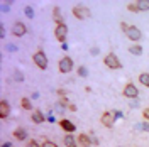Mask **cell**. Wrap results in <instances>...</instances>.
<instances>
[{
    "label": "cell",
    "instance_id": "1",
    "mask_svg": "<svg viewBox=\"0 0 149 147\" xmlns=\"http://www.w3.org/2000/svg\"><path fill=\"white\" fill-rule=\"evenodd\" d=\"M73 15L80 20H85V19H90L92 15V10L88 9L86 5H74L73 7Z\"/></svg>",
    "mask_w": 149,
    "mask_h": 147
},
{
    "label": "cell",
    "instance_id": "2",
    "mask_svg": "<svg viewBox=\"0 0 149 147\" xmlns=\"http://www.w3.org/2000/svg\"><path fill=\"white\" fill-rule=\"evenodd\" d=\"M103 63H105V66H107V68H110V69H120V68H122L120 59L113 54V53H109V54L105 56Z\"/></svg>",
    "mask_w": 149,
    "mask_h": 147
},
{
    "label": "cell",
    "instance_id": "3",
    "mask_svg": "<svg viewBox=\"0 0 149 147\" xmlns=\"http://www.w3.org/2000/svg\"><path fill=\"white\" fill-rule=\"evenodd\" d=\"M32 59H34V64H36L39 69H46V68H47V58H46V54H44L42 51L34 53Z\"/></svg>",
    "mask_w": 149,
    "mask_h": 147
},
{
    "label": "cell",
    "instance_id": "4",
    "mask_svg": "<svg viewBox=\"0 0 149 147\" xmlns=\"http://www.w3.org/2000/svg\"><path fill=\"white\" fill-rule=\"evenodd\" d=\"M58 68H59V73H70L71 69H73V59L71 58H68V56H65L63 59H59V64H58Z\"/></svg>",
    "mask_w": 149,
    "mask_h": 147
},
{
    "label": "cell",
    "instance_id": "5",
    "mask_svg": "<svg viewBox=\"0 0 149 147\" xmlns=\"http://www.w3.org/2000/svg\"><path fill=\"white\" fill-rule=\"evenodd\" d=\"M54 36H56V39H58L59 42L65 44L66 36H68V26H66V24H58L56 29H54Z\"/></svg>",
    "mask_w": 149,
    "mask_h": 147
},
{
    "label": "cell",
    "instance_id": "6",
    "mask_svg": "<svg viewBox=\"0 0 149 147\" xmlns=\"http://www.w3.org/2000/svg\"><path fill=\"white\" fill-rule=\"evenodd\" d=\"M125 36L129 37L130 41L137 42L141 37H142V32L139 31V27H136V26H129V27H127V31H125Z\"/></svg>",
    "mask_w": 149,
    "mask_h": 147
},
{
    "label": "cell",
    "instance_id": "7",
    "mask_svg": "<svg viewBox=\"0 0 149 147\" xmlns=\"http://www.w3.org/2000/svg\"><path fill=\"white\" fill-rule=\"evenodd\" d=\"M115 119H117L115 112H105V113L102 115V123L107 127V129H112L113 123H115Z\"/></svg>",
    "mask_w": 149,
    "mask_h": 147
},
{
    "label": "cell",
    "instance_id": "8",
    "mask_svg": "<svg viewBox=\"0 0 149 147\" xmlns=\"http://www.w3.org/2000/svg\"><path fill=\"white\" fill-rule=\"evenodd\" d=\"M137 95H139V90H137L132 83H127V85H125V88H124V96L136 100V98H137Z\"/></svg>",
    "mask_w": 149,
    "mask_h": 147
},
{
    "label": "cell",
    "instance_id": "9",
    "mask_svg": "<svg viewBox=\"0 0 149 147\" xmlns=\"http://www.w3.org/2000/svg\"><path fill=\"white\" fill-rule=\"evenodd\" d=\"M26 32H27L26 24H22V22H15V24H14V27H12V34H14V36L20 37V36H24Z\"/></svg>",
    "mask_w": 149,
    "mask_h": 147
},
{
    "label": "cell",
    "instance_id": "10",
    "mask_svg": "<svg viewBox=\"0 0 149 147\" xmlns=\"http://www.w3.org/2000/svg\"><path fill=\"white\" fill-rule=\"evenodd\" d=\"M9 113H10L9 103H7L5 100H0V117H2V119H7Z\"/></svg>",
    "mask_w": 149,
    "mask_h": 147
},
{
    "label": "cell",
    "instance_id": "11",
    "mask_svg": "<svg viewBox=\"0 0 149 147\" xmlns=\"http://www.w3.org/2000/svg\"><path fill=\"white\" fill-rule=\"evenodd\" d=\"M78 144H80L81 147H90L93 144V140L88 137L86 134H80V135H78Z\"/></svg>",
    "mask_w": 149,
    "mask_h": 147
},
{
    "label": "cell",
    "instance_id": "12",
    "mask_svg": "<svg viewBox=\"0 0 149 147\" xmlns=\"http://www.w3.org/2000/svg\"><path fill=\"white\" fill-rule=\"evenodd\" d=\"M59 125H61V129L65 130V132H68V134H71V132H74V123L73 122H70V120H61L59 122Z\"/></svg>",
    "mask_w": 149,
    "mask_h": 147
},
{
    "label": "cell",
    "instance_id": "13",
    "mask_svg": "<svg viewBox=\"0 0 149 147\" xmlns=\"http://www.w3.org/2000/svg\"><path fill=\"white\" fill-rule=\"evenodd\" d=\"M65 144H66V147H78V139H74L71 134H66Z\"/></svg>",
    "mask_w": 149,
    "mask_h": 147
},
{
    "label": "cell",
    "instance_id": "14",
    "mask_svg": "<svg viewBox=\"0 0 149 147\" xmlns=\"http://www.w3.org/2000/svg\"><path fill=\"white\" fill-rule=\"evenodd\" d=\"M14 137L17 139V140H26V137H27V132H26V129L19 127V129L14 130Z\"/></svg>",
    "mask_w": 149,
    "mask_h": 147
},
{
    "label": "cell",
    "instance_id": "15",
    "mask_svg": "<svg viewBox=\"0 0 149 147\" xmlns=\"http://www.w3.org/2000/svg\"><path fill=\"white\" fill-rule=\"evenodd\" d=\"M32 120H34L36 123H42V122H44L46 119H44V113H42V112L36 110L34 113H32Z\"/></svg>",
    "mask_w": 149,
    "mask_h": 147
},
{
    "label": "cell",
    "instance_id": "16",
    "mask_svg": "<svg viewBox=\"0 0 149 147\" xmlns=\"http://www.w3.org/2000/svg\"><path fill=\"white\" fill-rule=\"evenodd\" d=\"M129 53L130 54H136V56H141L142 54V47H141L139 44H132V46L129 47Z\"/></svg>",
    "mask_w": 149,
    "mask_h": 147
},
{
    "label": "cell",
    "instance_id": "17",
    "mask_svg": "<svg viewBox=\"0 0 149 147\" xmlns=\"http://www.w3.org/2000/svg\"><path fill=\"white\" fill-rule=\"evenodd\" d=\"M139 81H141V85H144L146 88H149V73H141Z\"/></svg>",
    "mask_w": 149,
    "mask_h": 147
},
{
    "label": "cell",
    "instance_id": "18",
    "mask_svg": "<svg viewBox=\"0 0 149 147\" xmlns=\"http://www.w3.org/2000/svg\"><path fill=\"white\" fill-rule=\"evenodd\" d=\"M136 5L139 10H149V0H139V2H136Z\"/></svg>",
    "mask_w": 149,
    "mask_h": 147
},
{
    "label": "cell",
    "instance_id": "19",
    "mask_svg": "<svg viewBox=\"0 0 149 147\" xmlns=\"http://www.w3.org/2000/svg\"><path fill=\"white\" fill-rule=\"evenodd\" d=\"M20 105H22V108H26V110H32V103L29 98H22L20 100Z\"/></svg>",
    "mask_w": 149,
    "mask_h": 147
},
{
    "label": "cell",
    "instance_id": "20",
    "mask_svg": "<svg viewBox=\"0 0 149 147\" xmlns=\"http://www.w3.org/2000/svg\"><path fill=\"white\" fill-rule=\"evenodd\" d=\"M54 22H56V26H58V24H63L61 14H59V7H54Z\"/></svg>",
    "mask_w": 149,
    "mask_h": 147
},
{
    "label": "cell",
    "instance_id": "21",
    "mask_svg": "<svg viewBox=\"0 0 149 147\" xmlns=\"http://www.w3.org/2000/svg\"><path fill=\"white\" fill-rule=\"evenodd\" d=\"M78 74H80L81 78H86V76H88V71H86V68H85V66H80V68H78Z\"/></svg>",
    "mask_w": 149,
    "mask_h": 147
},
{
    "label": "cell",
    "instance_id": "22",
    "mask_svg": "<svg viewBox=\"0 0 149 147\" xmlns=\"http://www.w3.org/2000/svg\"><path fill=\"white\" fill-rule=\"evenodd\" d=\"M127 9H129L130 12H139L137 5H136V2H130V3H127Z\"/></svg>",
    "mask_w": 149,
    "mask_h": 147
},
{
    "label": "cell",
    "instance_id": "23",
    "mask_svg": "<svg viewBox=\"0 0 149 147\" xmlns=\"http://www.w3.org/2000/svg\"><path fill=\"white\" fill-rule=\"evenodd\" d=\"M24 12H26V15H27L29 19L34 17V12H32V9H31V7H26V10H24Z\"/></svg>",
    "mask_w": 149,
    "mask_h": 147
},
{
    "label": "cell",
    "instance_id": "24",
    "mask_svg": "<svg viewBox=\"0 0 149 147\" xmlns=\"http://www.w3.org/2000/svg\"><path fill=\"white\" fill-rule=\"evenodd\" d=\"M42 147H58V144L51 142V140H46V142H42Z\"/></svg>",
    "mask_w": 149,
    "mask_h": 147
},
{
    "label": "cell",
    "instance_id": "25",
    "mask_svg": "<svg viewBox=\"0 0 149 147\" xmlns=\"http://www.w3.org/2000/svg\"><path fill=\"white\" fill-rule=\"evenodd\" d=\"M27 147H42V146H39L36 140H29V144H27Z\"/></svg>",
    "mask_w": 149,
    "mask_h": 147
},
{
    "label": "cell",
    "instance_id": "26",
    "mask_svg": "<svg viewBox=\"0 0 149 147\" xmlns=\"http://www.w3.org/2000/svg\"><path fill=\"white\" fill-rule=\"evenodd\" d=\"M142 115H144V119L149 122V108H144V112H142Z\"/></svg>",
    "mask_w": 149,
    "mask_h": 147
},
{
    "label": "cell",
    "instance_id": "27",
    "mask_svg": "<svg viewBox=\"0 0 149 147\" xmlns=\"http://www.w3.org/2000/svg\"><path fill=\"white\" fill-rule=\"evenodd\" d=\"M141 127H142V130H148V132H149V122L146 120V122H144V123H142Z\"/></svg>",
    "mask_w": 149,
    "mask_h": 147
},
{
    "label": "cell",
    "instance_id": "28",
    "mask_svg": "<svg viewBox=\"0 0 149 147\" xmlns=\"http://www.w3.org/2000/svg\"><path fill=\"white\" fill-rule=\"evenodd\" d=\"M120 27H122V31H124V32H125V31H127V27H129V26H127V24H125V22H120Z\"/></svg>",
    "mask_w": 149,
    "mask_h": 147
},
{
    "label": "cell",
    "instance_id": "29",
    "mask_svg": "<svg viewBox=\"0 0 149 147\" xmlns=\"http://www.w3.org/2000/svg\"><path fill=\"white\" fill-rule=\"evenodd\" d=\"M68 108H70L71 112H74V110H76V107H74V105H68Z\"/></svg>",
    "mask_w": 149,
    "mask_h": 147
}]
</instances>
